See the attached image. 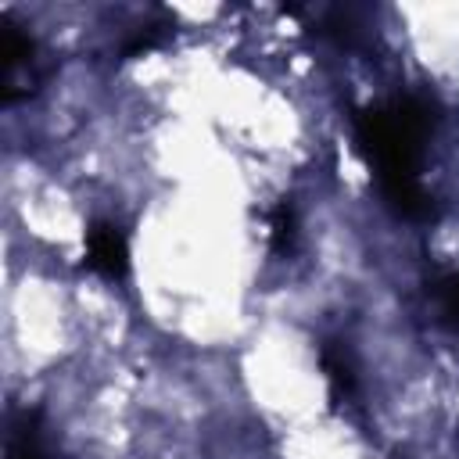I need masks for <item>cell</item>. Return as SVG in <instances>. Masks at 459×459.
<instances>
[{
    "instance_id": "8",
    "label": "cell",
    "mask_w": 459,
    "mask_h": 459,
    "mask_svg": "<svg viewBox=\"0 0 459 459\" xmlns=\"http://www.w3.org/2000/svg\"><path fill=\"white\" fill-rule=\"evenodd\" d=\"M165 29H169V25H143V29H140V32H136V36L126 43V50H122V54H126V57L147 54L151 47H158V43L165 39Z\"/></svg>"
},
{
    "instance_id": "3",
    "label": "cell",
    "mask_w": 459,
    "mask_h": 459,
    "mask_svg": "<svg viewBox=\"0 0 459 459\" xmlns=\"http://www.w3.org/2000/svg\"><path fill=\"white\" fill-rule=\"evenodd\" d=\"M32 39L14 22H0V97L18 82V72L32 65Z\"/></svg>"
},
{
    "instance_id": "1",
    "label": "cell",
    "mask_w": 459,
    "mask_h": 459,
    "mask_svg": "<svg viewBox=\"0 0 459 459\" xmlns=\"http://www.w3.org/2000/svg\"><path fill=\"white\" fill-rule=\"evenodd\" d=\"M430 129L427 104L405 97L387 108H362L355 115V147L377 172L384 201L412 222L434 219V204L416 179L420 140Z\"/></svg>"
},
{
    "instance_id": "2",
    "label": "cell",
    "mask_w": 459,
    "mask_h": 459,
    "mask_svg": "<svg viewBox=\"0 0 459 459\" xmlns=\"http://www.w3.org/2000/svg\"><path fill=\"white\" fill-rule=\"evenodd\" d=\"M86 265L104 280H122L129 273V240L115 222H93L86 230Z\"/></svg>"
},
{
    "instance_id": "5",
    "label": "cell",
    "mask_w": 459,
    "mask_h": 459,
    "mask_svg": "<svg viewBox=\"0 0 459 459\" xmlns=\"http://www.w3.org/2000/svg\"><path fill=\"white\" fill-rule=\"evenodd\" d=\"M319 359H323V369H326V380H330V394H333V398L348 394V391H351V384H355V377H351V362H348L344 348L326 344Z\"/></svg>"
},
{
    "instance_id": "4",
    "label": "cell",
    "mask_w": 459,
    "mask_h": 459,
    "mask_svg": "<svg viewBox=\"0 0 459 459\" xmlns=\"http://www.w3.org/2000/svg\"><path fill=\"white\" fill-rule=\"evenodd\" d=\"M7 459H47L43 441H39V430H36V416H22V420L11 427Z\"/></svg>"
},
{
    "instance_id": "7",
    "label": "cell",
    "mask_w": 459,
    "mask_h": 459,
    "mask_svg": "<svg viewBox=\"0 0 459 459\" xmlns=\"http://www.w3.org/2000/svg\"><path fill=\"white\" fill-rule=\"evenodd\" d=\"M437 294V305H441V316L448 323H459V273H445L434 287Z\"/></svg>"
},
{
    "instance_id": "6",
    "label": "cell",
    "mask_w": 459,
    "mask_h": 459,
    "mask_svg": "<svg viewBox=\"0 0 459 459\" xmlns=\"http://www.w3.org/2000/svg\"><path fill=\"white\" fill-rule=\"evenodd\" d=\"M269 244L276 255H287L294 247V208L287 201H280L269 215Z\"/></svg>"
}]
</instances>
